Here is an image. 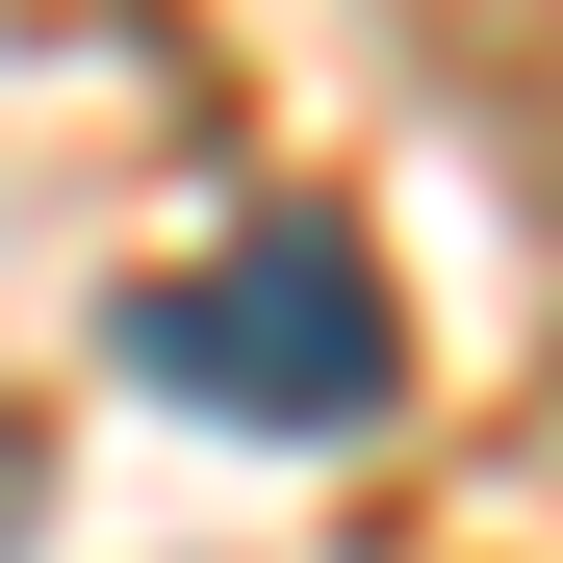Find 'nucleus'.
Instances as JSON below:
<instances>
[{"label": "nucleus", "mask_w": 563, "mask_h": 563, "mask_svg": "<svg viewBox=\"0 0 563 563\" xmlns=\"http://www.w3.org/2000/svg\"><path fill=\"white\" fill-rule=\"evenodd\" d=\"M129 385H179L206 435H358V410L410 385V333H385V256H358L333 206H256L231 256L129 282Z\"/></svg>", "instance_id": "1"}]
</instances>
